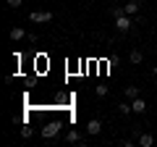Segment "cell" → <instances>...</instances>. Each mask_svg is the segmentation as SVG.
Instances as JSON below:
<instances>
[{
  "mask_svg": "<svg viewBox=\"0 0 157 147\" xmlns=\"http://www.w3.org/2000/svg\"><path fill=\"white\" fill-rule=\"evenodd\" d=\"M24 0H8V8H21Z\"/></svg>",
  "mask_w": 157,
  "mask_h": 147,
  "instance_id": "9a60e30c",
  "label": "cell"
},
{
  "mask_svg": "<svg viewBox=\"0 0 157 147\" xmlns=\"http://www.w3.org/2000/svg\"><path fill=\"white\" fill-rule=\"evenodd\" d=\"M131 105H134V113H139V116L147 110V102H144V97H141V95L134 97V100H131Z\"/></svg>",
  "mask_w": 157,
  "mask_h": 147,
  "instance_id": "ba28073f",
  "label": "cell"
},
{
  "mask_svg": "<svg viewBox=\"0 0 157 147\" xmlns=\"http://www.w3.org/2000/svg\"><path fill=\"white\" fill-rule=\"evenodd\" d=\"M94 92H97V97H105V95H107V87H105V84H97Z\"/></svg>",
  "mask_w": 157,
  "mask_h": 147,
  "instance_id": "4fadbf2b",
  "label": "cell"
},
{
  "mask_svg": "<svg viewBox=\"0 0 157 147\" xmlns=\"http://www.w3.org/2000/svg\"><path fill=\"white\" fill-rule=\"evenodd\" d=\"M121 13H126V11H123V6H113V8H110V16H113V18H118Z\"/></svg>",
  "mask_w": 157,
  "mask_h": 147,
  "instance_id": "7c38bea8",
  "label": "cell"
},
{
  "mask_svg": "<svg viewBox=\"0 0 157 147\" xmlns=\"http://www.w3.org/2000/svg\"><path fill=\"white\" fill-rule=\"evenodd\" d=\"M128 61L131 63H141V61H144V53H141V50H131L128 53Z\"/></svg>",
  "mask_w": 157,
  "mask_h": 147,
  "instance_id": "30bf717a",
  "label": "cell"
},
{
  "mask_svg": "<svg viewBox=\"0 0 157 147\" xmlns=\"http://www.w3.org/2000/svg\"><path fill=\"white\" fill-rule=\"evenodd\" d=\"M100 131H102V124H100V121H97V118H92L89 124H86V134L97 137V134H100Z\"/></svg>",
  "mask_w": 157,
  "mask_h": 147,
  "instance_id": "9c48e42d",
  "label": "cell"
},
{
  "mask_svg": "<svg viewBox=\"0 0 157 147\" xmlns=\"http://www.w3.org/2000/svg\"><path fill=\"white\" fill-rule=\"evenodd\" d=\"M32 134H34V129H32V126H24V129H21V137H24V139H29Z\"/></svg>",
  "mask_w": 157,
  "mask_h": 147,
  "instance_id": "5bb4252c",
  "label": "cell"
},
{
  "mask_svg": "<svg viewBox=\"0 0 157 147\" xmlns=\"http://www.w3.org/2000/svg\"><path fill=\"white\" fill-rule=\"evenodd\" d=\"M126 97H128V100L139 97V87H126Z\"/></svg>",
  "mask_w": 157,
  "mask_h": 147,
  "instance_id": "8fae6325",
  "label": "cell"
},
{
  "mask_svg": "<svg viewBox=\"0 0 157 147\" xmlns=\"http://www.w3.org/2000/svg\"><path fill=\"white\" fill-rule=\"evenodd\" d=\"M8 37H11L13 42H21L24 37H29V34H26V29H24V26H13L11 32H8Z\"/></svg>",
  "mask_w": 157,
  "mask_h": 147,
  "instance_id": "52a82bcc",
  "label": "cell"
},
{
  "mask_svg": "<svg viewBox=\"0 0 157 147\" xmlns=\"http://www.w3.org/2000/svg\"><path fill=\"white\" fill-rule=\"evenodd\" d=\"M134 18L128 16V13H121V16L115 18V26H118V32H131V26H134Z\"/></svg>",
  "mask_w": 157,
  "mask_h": 147,
  "instance_id": "6da1fadb",
  "label": "cell"
},
{
  "mask_svg": "<svg viewBox=\"0 0 157 147\" xmlns=\"http://www.w3.org/2000/svg\"><path fill=\"white\" fill-rule=\"evenodd\" d=\"M66 142H71V145H81V147H86V139H84V134L78 129H71V131H66Z\"/></svg>",
  "mask_w": 157,
  "mask_h": 147,
  "instance_id": "3957f363",
  "label": "cell"
},
{
  "mask_svg": "<svg viewBox=\"0 0 157 147\" xmlns=\"http://www.w3.org/2000/svg\"><path fill=\"white\" fill-rule=\"evenodd\" d=\"M136 145H139V147H152V145H155V137L147 134V131H139V137H136Z\"/></svg>",
  "mask_w": 157,
  "mask_h": 147,
  "instance_id": "5b68a950",
  "label": "cell"
},
{
  "mask_svg": "<svg viewBox=\"0 0 157 147\" xmlns=\"http://www.w3.org/2000/svg\"><path fill=\"white\" fill-rule=\"evenodd\" d=\"M139 8H141L139 0H126V3H123V11L128 13V16H136V13H139Z\"/></svg>",
  "mask_w": 157,
  "mask_h": 147,
  "instance_id": "8992f818",
  "label": "cell"
},
{
  "mask_svg": "<svg viewBox=\"0 0 157 147\" xmlns=\"http://www.w3.org/2000/svg\"><path fill=\"white\" fill-rule=\"evenodd\" d=\"M58 129H60V124H58V121H50V124H45V129H42V137H45V139H52V137H58Z\"/></svg>",
  "mask_w": 157,
  "mask_h": 147,
  "instance_id": "277c9868",
  "label": "cell"
},
{
  "mask_svg": "<svg viewBox=\"0 0 157 147\" xmlns=\"http://www.w3.org/2000/svg\"><path fill=\"white\" fill-rule=\"evenodd\" d=\"M29 21L32 24H47V21H52V13L50 11H32L29 13Z\"/></svg>",
  "mask_w": 157,
  "mask_h": 147,
  "instance_id": "7a4b0ae2",
  "label": "cell"
}]
</instances>
